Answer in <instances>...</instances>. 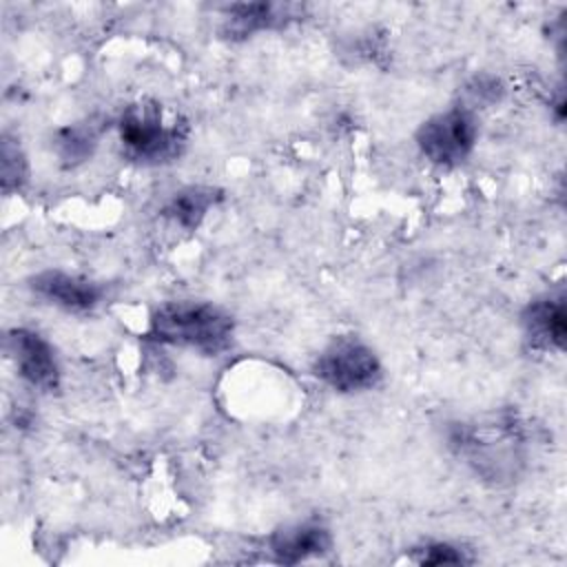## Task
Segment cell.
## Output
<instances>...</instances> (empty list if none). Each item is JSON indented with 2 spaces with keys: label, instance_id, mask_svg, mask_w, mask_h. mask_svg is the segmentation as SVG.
I'll return each mask as SVG.
<instances>
[{
  "label": "cell",
  "instance_id": "9",
  "mask_svg": "<svg viewBox=\"0 0 567 567\" xmlns=\"http://www.w3.org/2000/svg\"><path fill=\"white\" fill-rule=\"evenodd\" d=\"M295 4H277V2H250V4H233L226 9L224 33L228 38H246L255 31L279 27L292 20Z\"/></svg>",
  "mask_w": 567,
  "mask_h": 567
},
{
  "label": "cell",
  "instance_id": "13",
  "mask_svg": "<svg viewBox=\"0 0 567 567\" xmlns=\"http://www.w3.org/2000/svg\"><path fill=\"white\" fill-rule=\"evenodd\" d=\"M463 560H465L463 554L447 543H432V545L423 547V551L419 556L421 565H458Z\"/></svg>",
  "mask_w": 567,
  "mask_h": 567
},
{
  "label": "cell",
  "instance_id": "2",
  "mask_svg": "<svg viewBox=\"0 0 567 567\" xmlns=\"http://www.w3.org/2000/svg\"><path fill=\"white\" fill-rule=\"evenodd\" d=\"M233 317L206 301L162 303L148 323V337L168 346L195 348L204 354H219L230 346Z\"/></svg>",
  "mask_w": 567,
  "mask_h": 567
},
{
  "label": "cell",
  "instance_id": "11",
  "mask_svg": "<svg viewBox=\"0 0 567 567\" xmlns=\"http://www.w3.org/2000/svg\"><path fill=\"white\" fill-rule=\"evenodd\" d=\"M95 140H97V131L93 128V124H71L58 131L53 146L66 166H75L91 157L95 148Z\"/></svg>",
  "mask_w": 567,
  "mask_h": 567
},
{
  "label": "cell",
  "instance_id": "7",
  "mask_svg": "<svg viewBox=\"0 0 567 567\" xmlns=\"http://www.w3.org/2000/svg\"><path fill=\"white\" fill-rule=\"evenodd\" d=\"M525 337L543 350H563L567 337L565 295L549 292L534 299L523 312Z\"/></svg>",
  "mask_w": 567,
  "mask_h": 567
},
{
  "label": "cell",
  "instance_id": "8",
  "mask_svg": "<svg viewBox=\"0 0 567 567\" xmlns=\"http://www.w3.org/2000/svg\"><path fill=\"white\" fill-rule=\"evenodd\" d=\"M332 547L330 532L319 523H295L277 529L270 536L272 554L288 565L323 556Z\"/></svg>",
  "mask_w": 567,
  "mask_h": 567
},
{
  "label": "cell",
  "instance_id": "10",
  "mask_svg": "<svg viewBox=\"0 0 567 567\" xmlns=\"http://www.w3.org/2000/svg\"><path fill=\"white\" fill-rule=\"evenodd\" d=\"M221 199L217 188L210 186H186L177 190L164 206V217H168L173 224L195 230L206 213Z\"/></svg>",
  "mask_w": 567,
  "mask_h": 567
},
{
  "label": "cell",
  "instance_id": "12",
  "mask_svg": "<svg viewBox=\"0 0 567 567\" xmlns=\"http://www.w3.org/2000/svg\"><path fill=\"white\" fill-rule=\"evenodd\" d=\"M0 162H2V188L4 193H11L16 188L22 186V182L27 179V159L20 151V146L4 137L2 140V151H0Z\"/></svg>",
  "mask_w": 567,
  "mask_h": 567
},
{
  "label": "cell",
  "instance_id": "1",
  "mask_svg": "<svg viewBox=\"0 0 567 567\" xmlns=\"http://www.w3.org/2000/svg\"><path fill=\"white\" fill-rule=\"evenodd\" d=\"M124 155L137 164H166L182 155L188 124L157 100L128 104L117 124Z\"/></svg>",
  "mask_w": 567,
  "mask_h": 567
},
{
  "label": "cell",
  "instance_id": "4",
  "mask_svg": "<svg viewBox=\"0 0 567 567\" xmlns=\"http://www.w3.org/2000/svg\"><path fill=\"white\" fill-rule=\"evenodd\" d=\"M478 137L476 115L465 106H454L445 113H436L416 131V144L421 153L439 166L461 164L474 148Z\"/></svg>",
  "mask_w": 567,
  "mask_h": 567
},
{
  "label": "cell",
  "instance_id": "6",
  "mask_svg": "<svg viewBox=\"0 0 567 567\" xmlns=\"http://www.w3.org/2000/svg\"><path fill=\"white\" fill-rule=\"evenodd\" d=\"M31 290L38 297L73 312L93 310L102 299V288L95 281L62 270H44L35 275L31 279Z\"/></svg>",
  "mask_w": 567,
  "mask_h": 567
},
{
  "label": "cell",
  "instance_id": "5",
  "mask_svg": "<svg viewBox=\"0 0 567 567\" xmlns=\"http://www.w3.org/2000/svg\"><path fill=\"white\" fill-rule=\"evenodd\" d=\"M7 350L27 383L47 392L60 385V365L55 352L38 332L13 328L7 334Z\"/></svg>",
  "mask_w": 567,
  "mask_h": 567
},
{
  "label": "cell",
  "instance_id": "3",
  "mask_svg": "<svg viewBox=\"0 0 567 567\" xmlns=\"http://www.w3.org/2000/svg\"><path fill=\"white\" fill-rule=\"evenodd\" d=\"M315 374L337 392H361L379 383L381 363L359 339L337 337L321 350Z\"/></svg>",
  "mask_w": 567,
  "mask_h": 567
}]
</instances>
